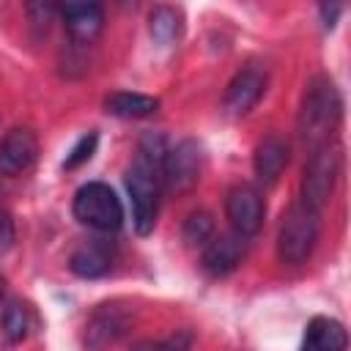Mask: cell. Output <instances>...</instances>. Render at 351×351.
<instances>
[{"label": "cell", "instance_id": "e0dca14e", "mask_svg": "<svg viewBox=\"0 0 351 351\" xmlns=\"http://www.w3.org/2000/svg\"><path fill=\"white\" fill-rule=\"evenodd\" d=\"M148 30H151V36H154L159 44H170V41H176V38L181 36V30H184V16H181V11L173 8V5H156V8H151V14H148Z\"/></svg>", "mask_w": 351, "mask_h": 351}, {"label": "cell", "instance_id": "ffe728a7", "mask_svg": "<svg viewBox=\"0 0 351 351\" xmlns=\"http://www.w3.org/2000/svg\"><path fill=\"white\" fill-rule=\"evenodd\" d=\"M195 346V332L192 329H176L173 335L162 340H137L132 343L129 351H192Z\"/></svg>", "mask_w": 351, "mask_h": 351}, {"label": "cell", "instance_id": "2e32d148", "mask_svg": "<svg viewBox=\"0 0 351 351\" xmlns=\"http://www.w3.org/2000/svg\"><path fill=\"white\" fill-rule=\"evenodd\" d=\"M104 110L115 118H145L159 110V99L132 90H115L104 99Z\"/></svg>", "mask_w": 351, "mask_h": 351}, {"label": "cell", "instance_id": "6da1fadb", "mask_svg": "<svg viewBox=\"0 0 351 351\" xmlns=\"http://www.w3.org/2000/svg\"><path fill=\"white\" fill-rule=\"evenodd\" d=\"M167 148L170 145L159 132H145L137 143L132 165L123 173V184L132 203V225L140 236H148L156 225L162 195V162Z\"/></svg>", "mask_w": 351, "mask_h": 351}, {"label": "cell", "instance_id": "5b68a950", "mask_svg": "<svg viewBox=\"0 0 351 351\" xmlns=\"http://www.w3.org/2000/svg\"><path fill=\"white\" fill-rule=\"evenodd\" d=\"M340 165H343V154L335 140L310 148L304 170H302V203L304 206H310L321 214V208L329 203V197L335 192Z\"/></svg>", "mask_w": 351, "mask_h": 351}, {"label": "cell", "instance_id": "7a4b0ae2", "mask_svg": "<svg viewBox=\"0 0 351 351\" xmlns=\"http://www.w3.org/2000/svg\"><path fill=\"white\" fill-rule=\"evenodd\" d=\"M340 118H343V96L337 85L326 74H315L304 85L299 115H296V132L307 145V151L315 145L332 143L340 126Z\"/></svg>", "mask_w": 351, "mask_h": 351}, {"label": "cell", "instance_id": "8992f818", "mask_svg": "<svg viewBox=\"0 0 351 351\" xmlns=\"http://www.w3.org/2000/svg\"><path fill=\"white\" fill-rule=\"evenodd\" d=\"M203 167V154L195 140H178L167 148L162 162V189L170 195H186L197 186Z\"/></svg>", "mask_w": 351, "mask_h": 351}, {"label": "cell", "instance_id": "52a82bcc", "mask_svg": "<svg viewBox=\"0 0 351 351\" xmlns=\"http://www.w3.org/2000/svg\"><path fill=\"white\" fill-rule=\"evenodd\" d=\"M129 329H132V310L118 302H104L93 307V313L85 318L82 343L88 351H104L115 346Z\"/></svg>", "mask_w": 351, "mask_h": 351}, {"label": "cell", "instance_id": "3957f363", "mask_svg": "<svg viewBox=\"0 0 351 351\" xmlns=\"http://www.w3.org/2000/svg\"><path fill=\"white\" fill-rule=\"evenodd\" d=\"M318 230H321V214L310 206H304L302 200H293L280 219V230H277V255L282 263L288 266H299L304 263L315 244H318Z\"/></svg>", "mask_w": 351, "mask_h": 351}, {"label": "cell", "instance_id": "9c48e42d", "mask_svg": "<svg viewBox=\"0 0 351 351\" xmlns=\"http://www.w3.org/2000/svg\"><path fill=\"white\" fill-rule=\"evenodd\" d=\"M263 90H266V71H261L255 66H247V69L236 71L233 80L225 88V99H222L225 112L233 115V118L247 115L261 101Z\"/></svg>", "mask_w": 351, "mask_h": 351}, {"label": "cell", "instance_id": "7c38bea8", "mask_svg": "<svg viewBox=\"0 0 351 351\" xmlns=\"http://www.w3.org/2000/svg\"><path fill=\"white\" fill-rule=\"evenodd\" d=\"M244 258V239L236 233H219L211 236V241L203 247V269L211 277H228L239 269Z\"/></svg>", "mask_w": 351, "mask_h": 351}, {"label": "cell", "instance_id": "44dd1931", "mask_svg": "<svg viewBox=\"0 0 351 351\" xmlns=\"http://www.w3.org/2000/svg\"><path fill=\"white\" fill-rule=\"evenodd\" d=\"M96 145H99V134H96V132L82 134V137L74 143V148L66 154V159H63V170H77V167H82V165L96 154Z\"/></svg>", "mask_w": 351, "mask_h": 351}, {"label": "cell", "instance_id": "277c9868", "mask_svg": "<svg viewBox=\"0 0 351 351\" xmlns=\"http://www.w3.org/2000/svg\"><path fill=\"white\" fill-rule=\"evenodd\" d=\"M71 214L80 225L96 233H115L123 225V203L104 181H88L74 192Z\"/></svg>", "mask_w": 351, "mask_h": 351}, {"label": "cell", "instance_id": "8fae6325", "mask_svg": "<svg viewBox=\"0 0 351 351\" xmlns=\"http://www.w3.org/2000/svg\"><path fill=\"white\" fill-rule=\"evenodd\" d=\"M60 16L74 44H93L104 27V8L99 3H69L60 8Z\"/></svg>", "mask_w": 351, "mask_h": 351}, {"label": "cell", "instance_id": "d6986e66", "mask_svg": "<svg viewBox=\"0 0 351 351\" xmlns=\"http://www.w3.org/2000/svg\"><path fill=\"white\" fill-rule=\"evenodd\" d=\"M30 329V315L22 302H8L3 307V337L8 343H22Z\"/></svg>", "mask_w": 351, "mask_h": 351}, {"label": "cell", "instance_id": "5bb4252c", "mask_svg": "<svg viewBox=\"0 0 351 351\" xmlns=\"http://www.w3.org/2000/svg\"><path fill=\"white\" fill-rule=\"evenodd\" d=\"M291 162V145L280 134H266L252 154V170L261 184H274Z\"/></svg>", "mask_w": 351, "mask_h": 351}, {"label": "cell", "instance_id": "ac0fdd59", "mask_svg": "<svg viewBox=\"0 0 351 351\" xmlns=\"http://www.w3.org/2000/svg\"><path fill=\"white\" fill-rule=\"evenodd\" d=\"M181 236H184L186 247H200V250H203V247L211 241V236H214V219H211V214L203 211V208L192 211V214L184 219Z\"/></svg>", "mask_w": 351, "mask_h": 351}, {"label": "cell", "instance_id": "30bf717a", "mask_svg": "<svg viewBox=\"0 0 351 351\" xmlns=\"http://www.w3.org/2000/svg\"><path fill=\"white\" fill-rule=\"evenodd\" d=\"M38 156V137L27 126H14L0 137V173L19 176Z\"/></svg>", "mask_w": 351, "mask_h": 351}, {"label": "cell", "instance_id": "cb8c5ba5", "mask_svg": "<svg viewBox=\"0 0 351 351\" xmlns=\"http://www.w3.org/2000/svg\"><path fill=\"white\" fill-rule=\"evenodd\" d=\"M3 299H5V280L0 277V302H3Z\"/></svg>", "mask_w": 351, "mask_h": 351}, {"label": "cell", "instance_id": "4fadbf2b", "mask_svg": "<svg viewBox=\"0 0 351 351\" xmlns=\"http://www.w3.org/2000/svg\"><path fill=\"white\" fill-rule=\"evenodd\" d=\"M112 261H115L112 244L107 239H90V241H82L71 252L69 269H71V274H77L82 280H96L112 269Z\"/></svg>", "mask_w": 351, "mask_h": 351}, {"label": "cell", "instance_id": "9a60e30c", "mask_svg": "<svg viewBox=\"0 0 351 351\" xmlns=\"http://www.w3.org/2000/svg\"><path fill=\"white\" fill-rule=\"evenodd\" d=\"M348 348V332L337 318L315 315L302 337L299 351H346Z\"/></svg>", "mask_w": 351, "mask_h": 351}, {"label": "cell", "instance_id": "7402d4cb", "mask_svg": "<svg viewBox=\"0 0 351 351\" xmlns=\"http://www.w3.org/2000/svg\"><path fill=\"white\" fill-rule=\"evenodd\" d=\"M14 239H16V230H14V217L11 211L5 208V203L0 200V255L8 252L14 247Z\"/></svg>", "mask_w": 351, "mask_h": 351}, {"label": "cell", "instance_id": "603a6c76", "mask_svg": "<svg viewBox=\"0 0 351 351\" xmlns=\"http://www.w3.org/2000/svg\"><path fill=\"white\" fill-rule=\"evenodd\" d=\"M340 11H343V5L340 3H324L321 5V19H324V27H335V19L340 16Z\"/></svg>", "mask_w": 351, "mask_h": 351}, {"label": "cell", "instance_id": "ba28073f", "mask_svg": "<svg viewBox=\"0 0 351 351\" xmlns=\"http://www.w3.org/2000/svg\"><path fill=\"white\" fill-rule=\"evenodd\" d=\"M225 217H228L236 236L250 239L263 225L266 203L252 184H233L225 195Z\"/></svg>", "mask_w": 351, "mask_h": 351}]
</instances>
